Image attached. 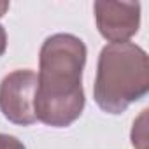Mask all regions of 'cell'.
<instances>
[{
  "label": "cell",
  "instance_id": "cell-4",
  "mask_svg": "<svg viewBox=\"0 0 149 149\" xmlns=\"http://www.w3.org/2000/svg\"><path fill=\"white\" fill-rule=\"evenodd\" d=\"M95 18L100 35L111 44L128 42L140 26V4L139 2H95Z\"/></svg>",
  "mask_w": 149,
  "mask_h": 149
},
{
  "label": "cell",
  "instance_id": "cell-1",
  "mask_svg": "<svg viewBox=\"0 0 149 149\" xmlns=\"http://www.w3.org/2000/svg\"><path fill=\"white\" fill-rule=\"evenodd\" d=\"M86 54V44L72 33H54L42 42L35 97L37 121L65 128L79 119L86 102L83 90Z\"/></svg>",
  "mask_w": 149,
  "mask_h": 149
},
{
  "label": "cell",
  "instance_id": "cell-6",
  "mask_svg": "<svg viewBox=\"0 0 149 149\" xmlns=\"http://www.w3.org/2000/svg\"><path fill=\"white\" fill-rule=\"evenodd\" d=\"M7 49V33L4 30V26L0 25V56H2Z\"/></svg>",
  "mask_w": 149,
  "mask_h": 149
},
{
  "label": "cell",
  "instance_id": "cell-2",
  "mask_svg": "<svg viewBox=\"0 0 149 149\" xmlns=\"http://www.w3.org/2000/svg\"><path fill=\"white\" fill-rule=\"evenodd\" d=\"M149 91V58L133 42L107 44L98 56L93 97L107 114H121Z\"/></svg>",
  "mask_w": 149,
  "mask_h": 149
},
{
  "label": "cell",
  "instance_id": "cell-3",
  "mask_svg": "<svg viewBox=\"0 0 149 149\" xmlns=\"http://www.w3.org/2000/svg\"><path fill=\"white\" fill-rule=\"evenodd\" d=\"M35 97L37 74L33 70H14L0 83V111L14 125L30 126L37 123Z\"/></svg>",
  "mask_w": 149,
  "mask_h": 149
},
{
  "label": "cell",
  "instance_id": "cell-5",
  "mask_svg": "<svg viewBox=\"0 0 149 149\" xmlns=\"http://www.w3.org/2000/svg\"><path fill=\"white\" fill-rule=\"evenodd\" d=\"M147 109H144L140 112V116L133 121V128H132V146L135 149H147Z\"/></svg>",
  "mask_w": 149,
  "mask_h": 149
},
{
  "label": "cell",
  "instance_id": "cell-7",
  "mask_svg": "<svg viewBox=\"0 0 149 149\" xmlns=\"http://www.w3.org/2000/svg\"><path fill=\"white\" fill-rule=\"evenodd\" d=\"M7 11H9V2H6V0H0V18H2Z\"/></svg>",
  "mask_w": 149,
  "mask_h": 149
}]
</instances>
